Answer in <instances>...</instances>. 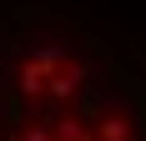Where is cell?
I'll use <instances>...</instances> for the list:
<instances>
[{"label":"cell","mask_w":146,"mask_h":141,"mask_svg":"<svg viewBox=\"0 0 146 141\" xmlns=\"http://www.w3.org/2000/svg\"><path fill=\"white\" fill-rule=\"evenodd\" d=\"M86 81H91V61H66V66L45 81V96H50V106H60V101H71V96H81L86 91Z\"/></svg>","instance_id":"obj_1"},{"label":"cell","mask_w":146,"mask_h":141,"mask_svg":"<svg viewBox=\"0 0 146 141\" xmlns=\"http://www.w3.org/2000/svg\"><path fill=\"white\" fill-rule=\"evenodd\" d=\"M91 136L96 141H131V116L126 111H106V116H96V126H91Z\"/></svg>","instance_id":"obj_2"}]
</instances>
